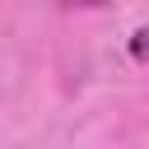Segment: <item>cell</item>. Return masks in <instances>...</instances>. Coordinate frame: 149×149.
Returning <instances> with one entry per match:
<instances>
[{
  "instance_id": "6da1fadb",
  "label": "cell",
  "mask_w": 149,
  "mask_h": 149,
  "mask_svg": "<svg viewBox=\"0 0 149 149\" xmlns=\"http://www.w3.org/2000/svg\"><path fill=\"white\" fill-rule=\"evenodd\" d=\"M144 37H149V33H144V28H140V33H135V37H130V51H135V56H144Z\"/></svg>"
}]
</instances>
